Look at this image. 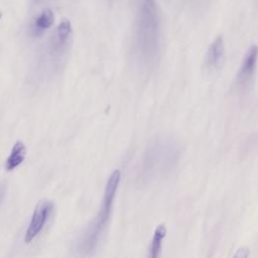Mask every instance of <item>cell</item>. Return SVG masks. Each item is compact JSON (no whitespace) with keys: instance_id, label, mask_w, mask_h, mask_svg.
I'll return each mask as SVG.
<instances>
[{"instance_id":"4","label":"cell","mask_w":258,"mask_h":258,"mask_svg":"<svg viewBox=\"0 0 258 258\" xmlns=\"http://www.w3.org/2000/svg\"><path fill=\"white\" fill-rule=\"evenodd\" d=\"M52 209H53V203L46 199H42L36 204L30 223L25 232V236H24L25 243L28 244L32 242L34 238L41 232Z\"/></svg>"},{"instance_id":"11","label":"cell","mask_w":258,"mask_h":258,"mask_svg":"<svg viewBox=\"0 0 258 258\" xmlns=\"http://www.w3.org/2000/svg\"><path fill=\"white\" fill-rule=\"evenodd\" d=\"M235 257H242V258H246L249 256V251L247 248H240L237 250V252L234 254Z\"/></svg>"},{"instance_id":"10","label":"cell","mask_w":258,"mask_h":258,"mask_svg":"<svg viewBox=\"0 0 258 258\" xmlns=\"http://www.w3.org/2000/svg\"><path fill=\"white\" fill-rule=\"evenodd\" d=\"M166 235V227L164 224L158 225L153 233V237L149 247V257L156 258L159 256L162 248V242Z\"/></svg>"},{"instance_id":"6","label":"cell","mask_w":258,"mask_h":258,"mask_svg":"<svg viewBox=\"0 0 258 258\" xmlns=\"http://www.w3.org/2000/svg\"><path fill=\"white\" fill-rule=\"evenodd\" d=\"M257 62V46L252 45L246 52L237 75V83L242 87L247 85L255 74Z\"/></svg>"},{"instance_id":"7","label":"cell","mask_w":258,"mask_h":258,"mask_svg":"<svg viewBox=\"0 0 258 258\" xmlns=\"http://www.w3.org/2000/svg\"><path fill=\"white\" fill-rule=\"evenodd\" d=\"M225 58V45L222 36H217L210 44L205 55V67L208 71L218 70Z\"/></svg>"},{"instance_id":"9","label":"cell","mask_w":258,"mask_h":258,"mask_svg":"<svg viewBox=\"0 0 258 258\" xmlns=\"http://www.w3.org/2000/svg\"><path fill=\"white\" fill-rule=\"evenodd\" d=\"M54 22V14L50 9H44L41 13L34 19L31 27L32 34L35 36L40 35L46 29H48Z\"/></svg>"},{"instance_id":"12","label":"cell","mask_w":258,"mask_h":258,"mask_svg":"<svg viewBox=\"0 0 258 258\" xmlns=\"http://www.w3.org/2000/svg\"><path fill=\"white\" fill-rule=\"evenodd\" d=\"M38 1H41V0H38Z\"/></svg>"},{"instance_id":"2","label":"cell","mask_w":258,"mask_h":258,"mask_svg":"<svg viewBox=\"0 0 258 258\" xmlns=\"http://www.w3.org/2000/svg\"><path fill=\"white\" fill-rule=\"evenodd\" d=\"M120 179L121 172L119 169H115L110 174L108 181L106 183L98 216L88 227V229L84 232L83 236L80 238L78 242V251L80 252V254L91 255L101 242L110 220L112 207Z\"/></svg>"},{"instance_id":"1","label":"cell","mask_w":258,"mask_h":258,"mask_svg":"<svg viewBox=\"0 0 258 258\" xmlns=\"http://www.w3.org/2000/svg\"><path fill=\"white\" fill-rule=\"evenodd\" d=\"M161 25L156 0H139L132 37L135 60L141 67L151 68L160 51Z\"/></svg>"},{"instance_id":"8","label":"cell","mask_w":258,"mask_h":258,"mask_svg":"<svg viewBox=\"0 0 258 258\" xmlns=\"http://www.w3.org/2000/svg\"><path fill=\"white\" fill-rule=\"evenodd\" d=\"M25 156H26V147L22 141L17 140L14 143L9 156L6 159V165H5L6 169L8 171H11L14 168H16L18 165H20L24 161Z\"/></svg>"},{"instance_id":"3","label":"cell","mask_w":258,"mask_h":258,"mask_svg":"<svg viewBox=\"0 0 258 258\" xmlns=\"http://www.w3.org/2000/svg\"><path fill=\"white\" fill-rule=\"evenodd\" d=\"M179 155L177 143L168 137H161L152 142L144 153L141 171L144 178L162 175L176 163Z\"/></svg>"},{"instance_id":"5","label":"cell","mask_w":258,"mask_h":258,"mask_svg":"<svg viewBox=\"0 0 258 258\" xmlns=\"http://www.w3.org/2000/svg\"><path fill=\"white\" fill-rule=\"evenodd\" d=\"M73 28L70 20L63 19L59 22L50 41V51L54 55H63L71 45Z\"/></svg>"}]
</instances>
